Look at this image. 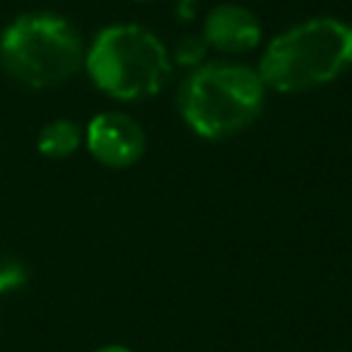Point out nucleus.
<instances>
[{
	"label": "nucleus",
	"instance_id": "obj_1",
	"mask_svg": "<svg viewBox=\"0 0 352 352\" xmlns=\"http://www.w3.org/2000/svg\"><path fill=\"white\" fill-rule=\"evenodd\" d=\"M352 68V25L340 17H311L280 32L258 60L265 89L302 94L336 82Z\"/></svg>",
	"mask_w": 352,
	"mask_h": 352
},
{
	"label": "nucleus",
	"instance_id": "obj_2",
	"mask_svg": "<svg viewBox=\"0 0 352 352\" xmlns=\"http://www.w3.org/2000/svg\"><path fill=\"white\" fill-rule=\"evenodd\" d=\"M265 85L258 70L244 63H203L179 87V113L203 140H227L261 116Z\"/></svg>",
	"mask_w": 352,
	"mask_h": 352
},
{
	"label": "nucleus",
	"instance_id": "obj_3",
	"mask_svg": "<svg viewBox=\"0 0 352 352\" xmlns=\"http://www.w3.org/2000/svg\"><path fill=\"white\" fill-rule=\"evenodd\" d=\"M80 32L56 12H25L0 34V68L15 82L49 89L85 68Z\"/></svg>",
	"mask_w": 352,
	"mask_h": 352
},
{
	"label": "nucleus",
	"instance_id": "obj_4",
	"mask_svg": "<svg viewBox=\"0 0 352 352\" xmlns=\"http://www.w3.org/2000/svg\"><path fill=\"white\" fill-rule=\"evenodd\" d=\"M171 54L140 25L104 27L85 51L92 85L116 102H142L160 92L171 75Z\"/></svg>",
	"mask_w": 352,
	"mask_h": 352
},
{
	"label": "nucleus",
	"instance_id": "obj_5",
	"mask_svg": "<svg viewBox=\"0 0 352 352\" xmlns=\"http://www.w3.org/2000/svg\"><path fill=\"white\" fill-rule=\"evenodd\" d=\"M87 152L109 169H128L145 155L147 138L142 126L123 111H102L85 128Z\"/></svg>",
	"mask_w": 352,
	"mask_h": 352
},
{
	"label": "nucleus",
	"instance_id": "obj_6",
	"mask_svg": "<svg viewBox=\"0 0 352 352\" xmlns=\"http://www.w3.org/2000/svg\"><path fill=\"white\" fill-rule=\"evenodd\" d=\"M201 36L208 49L225 56L249 54L263 39V27L256 12L236 3H222L212 8L203 20Z\"/></svg>",
	"mask_w": 352,
	"mask_h": 352
},
{
	"label": "nucleus",
	"instance_id": "obj_7",
	"mask_svg": "<svg viewBox=\"0 0 352 352\" xmlns=\"http://www.w3.org/2000/svg\"><path fill=\"white\" fill-rule=\"evenodd\" d=\"M85 142V131L70 118H56L41 128L36 138V150L49 160H65L73 157Z\"/></svg>",
	"mask_w": 352,
	"mask_h": 352
},
{
	"label": "nucleus",
	"instance_id": "obj_8",
	"mask_svg": "<svg viewBox=\"0 0 352 352\" xmlns=\"http://www.w3.org/2000/svg\"><path fill=\"white\" fill-rule=\"evenodd\" d=\"M208 51L210 49H208L206 39H203L201 34H188L176 44L174 54H171V63L186 65V68L193 70V68H198V65H203Z\"/></svg>",
	"mask_w": 352,
	"mask_h": 352
},
{
	"label": "nucleus",
	"instance_id": "obj_9",
	"mask_svg": "<svg viewBox=\"0 0 352 352\" xmlns=\"http://www.w3.org/2000/svg\"><path fill=\"white\" fill-rule=\"evenodd\" d=\"M30 280V270L15 256H0V294L15 292L25 287Z\"/></svg>",
	"mask_w": 352,
	"mask_h": 352
},
{
	"label": "nucleus",
	"instance_id": "obj_10",
	"mask_svg": "<svg viewBox=\"0 0 352 352\" xmlns=\"http://www.w3.org/2000/svg\"><path fill=\"white\" fill-rule=\"evenodd\" d=\"M94 352H133V350H131V347H126V345H116V342H111V345L97 347Z\"/></svg>",
	"mask_w": 352,
	"mask_h": 352
},
{
	"label": "nucleus",
	"instance_id": "obj_11",
	"mask_svg": "<svg viewBox=\"0 0 352 352\" xmlns=\"http://www.w3.org/2000/svg\"><path fill=\"white\" fill-rule=\"evenodd\" d=\"M131 3H152V0H131Z\"/></svg>",
	"mask_w": 352,
	"mask_h": 352
}]
</instances>
